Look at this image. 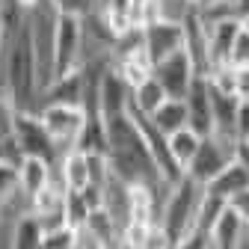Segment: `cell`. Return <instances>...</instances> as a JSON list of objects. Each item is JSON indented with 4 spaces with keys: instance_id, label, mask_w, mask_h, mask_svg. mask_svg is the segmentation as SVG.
Masks as SVG:
<instances>
[{
    "instance_id": "1",
    "label": "cell",
    "mask_w": 249,
    "mask_h": 249,
    "mask_svg": "<svg viewBox=\"0 0 249 249\" xmlns=\"http://www.w3.org/2000/svg\"><path fill=\"white\" fill-rule=\"evenodd\" d=\"M3 89L21 113H39L42 89H39V71H36L33 33H30L27 18L12 33V42L6 48V56H3Z\"/></svg>"
},
{
    "instance_id": "2",
    "label": "cell",
    "mask_w": 249,
    "mask_h": 249,
    "mask_svg": "<svg viewBox=\"0 0 249 249\" xmlns=\"http://www.w3.org/2000/svg\"><path fill=\"white\" fill-rule=\"evenodd\" d=\"M202 199H205V187L199 181H193L190 175H184L181 181H175L166 190V199H163V208H160V226L169 234L172 246L178 240H184L187 234L199 231Z\"/></svg>"
},
{
    "instance_id": "3",
    "label": "cell",
    "mask_w": 249,
    "mask_h": 249,
    "mask_svg": "<svg viewBox=\"0 0 249 249\" xmlns=\"http://www.w3.org/2000/svg\"><path fill=\"white\" fill-rule=\"evenodd\" d=\"M86 48V30L83 18L74 15H56L53 27V80L66 77L83 66V51Z\"/></svg>"
},
{
    "instance_id": "4",
    "label": "cell",
    "mask_w": 249,
    "mask_h": 249,
    "mask_svg": "<svg viewBox=\"0 0 249 249\" xmlns=\"http://www.w3.org/2000/svg\"><path fill=\"white\" fill-rule=\"evenodd\" d=\"M39 119L45 124V131L56 142V148L66 154L77 148L83 131H86V110L83 107H66V104H42Z\"/></svg>"
},
{
    "instance_id": "5",
    "label": "cell",
    "mask_w": 249,
    "mask_h": 249,
    "mask_svg": "<svg viewBox=\"0 0 249 249\" xmlns=\"http://www.w3.org/2000/svg\"><path fill=\"white\" fill-rule=\"evenodd\" d=\"M15 140H18V145H21V151L27 154V158L48 160L51 166H56L59 158H62V151L56 148V142H53L51 134L45 131V124H42L39 113H21V116H18Z\"/></svg>"
},
{
    "instance_id": "6",
    "label": "cell",
    "mask_w": 249,
    "mask_h": 249,
    "mask_svg": "<svg viewBox=\"0 0 249 249\" xmlns=\"http://www.w3.org/2000/svg\"><path fill=\"white\" fill-rule=\"evenodd\" d=\"M142 45L145 53L154 66H160L163 59L181 53L187 48V33H184V24L178 21H154L148 27H142Z\"/></svg>"
},
{
    "instance_id": "7",
    "label": "cell",
    "mask_w": 249,
    "mask_h": 249,
    "mask_svg": "<svg viewBox=\"0 0 249 249\" xmlns=\"http://www.w3.org/2000/svg\"><path fill=\"white\" fill-rule=\"evenodd\" d=\"M234 151H237L234 142H226L220 137H205V142H202V148L196 154L193 166L187 169V175H190L193 181H199L202 187H208L216 175L234 160Z\"/></svg>"
},
{
    "instance_id": "8",
    "label": "cell",
    "mask_w": 249,
    "mask_h": 249,
    "mask_svg": "<svg viewBox=\"0 0 249 249\" xmlns=\"http://www.w3.org/2000/svg\"><path fill=\"white\" fill-rule=\"evenodd\" d=\"M154 77L160 80V86L166 89V95L175 98V101H187V95H190V89L196 83V77H202L193 66V59L187 51L163 59L160 66H154Z\"/></svg>"
},
{
    "instance_id": "9",
    "label": "cell",
    "mask_w": 249,
    "mask_h": 249,
    "mask_svg": "<svg viewBox=\"0 0 249 249\" xmlns=\"http://www.w3.org/2000/svg\"><path fill=\"white\" fill-rule=\"evenodd\" d=\"M208 24V53H211V69H220L231 62L234 42L243 30L240 18H220V21H205Z\"/></svg>"
},
{
    "instance_id": "10",
    "label": "cell",
    "mask_w": 249,
    "mask_h": 249,
    "mask_svg": "<svg viewBox=\"0 0 249 249\" xmlns=\"http://www.w3.org/2000/svg\"><path fill=\"white\" fill-rule=\"evenodd\" d=\"M131 107V86L119 77L116 69H107L101 83H98V113L107 119H116V116H124Z\"/></svg>"
},
{
    "instance_id": "11",
    "label": "cell",
    "mask_w": 249,
    "mask_h": 249,
    "mask_svg": "<svg viewBox=\"0 0 249 249\" xmlns=\"http://www.w3.org/2000/svg\"><path fill=\"white\" fill-rule=\"evenodd\" d=\"M187 116H190V128L199 137H213V107H211L208 77H196L190 95H187Z\"/></svg>"
},
{
    "instance_id": "12",
    "label": "cell",
    "mask_w": 249,
    "mask_h": 249,
    "mask_svg": "<svg viewBox=\"0 0 249 249\" xmlns=\"http://www.w3.org/2000/svg\"><path fill=\"white\" fill-rule=\"evenodd\" d=\"M56 178L62 181V187H66L69 193H83L86 187L92 184V175H89V158L86 151L80 148H71L59 158L56 163Z\"/></svg>"
},
{
    "instance_id": "13",
    "label": "cell",
    "mask_w": 249,
    "mask_h": 249,
    "mask_svg": "<svg viewBox=\"0 0 249 249\" xmlns=\"http://www.w3.org/2000/svg\"><path fill=\"white\" fill-rule=\"evenodd\" d=\"M42 104H66V107H83L86 104V83L83 71H71L66 77L51 80V86L42 92Z\"/></svg>"
},
{
    "instance_id": "14",
    "label": "cell",
    "mask_w": 249,
    "mask_h": 249,
    "mask_svg": "<svg viewBox=\"0 0 249 249\" xmlns=\"http://www.w3.org/2000/svg\"><path fill=\"white\" fill-rule=\"evenodd\" d=\"M246 229L249 226L240 220V216L231 208H226L223 216L216 220V226L211 229V246L213 249H240V243L246 237Z\"/></svg>"
},
{
    "instance_id": "15",
    "label": "cell",
    "mask_w": 249,
    "mask_h": 249,
    "mask_svg": "<svg viewBox=\"0 0 249 249\" xmlns=\"http://www.w3.org/2000/svg\"><path fill=\"white\" fill-rule=\"evenodd\" d=\"M246 187H249V172H246V166L234 158L220 175H216L208 187H205V190L208 193H213V196H220V199H226V202H231L237 193H243L246 190Z\"/></svg>"
},
{
    "instance_id": "16",
    "label": "cell",
    "mask_w": 249,
    "mask_h": 249,
    "mask_svg": "<svg viewBox=\"0 0 249 249\" xmlns=\"http://www.w3.org/2000/svg\"><path fill=\"white\" fill-rule=\"evenodd\" d=\"M53 169L56 166H51L48 160H39V158H27L21 163L18 178H21V193L27 196V202L33 199V196H39L45 187L53 181Z\"/></svg>"
},
{
    "instance_id": "17",
    "label": "cell",
    "mask_w": 249,
    "mask_h": 249,
    "mask_svg": "<svg viewBox=\"0 0 249 249\" xmlns=\"http://www.w3.org/2000/svg\"><path fill=\"white\" fill-rule=\"evenodd\" d=\"M166 142H169V154H172L175 166L187 175V169L193 166V160H196V154H199V148H202L205 137H199L193 128H184V131H178V134L166 137Z\"/></svg>"
},
{
    "instance_id": "18",
    "label": "cell",
    "mask_w": 249,
    "mask_h": 249,
    "mask_svg": "<svg viewBox=\"0 0 249 249\" xmlns=\"http://www.w3.org/2000/svg\"><path fill=\"white\" fill-rule=\"evenodd\" d=\"M166 101H169V95H166V89L160 86V80L158 77H148L145 83H140L137 89H131V107L128 110H137V113H142V116L151 119Z\"/></svg>"
},
{
    "instance_id": "19",
    "label": "cell",
    "mask_w": 249,
    "mask_h": 249,
    "mask_svg": "<svg viewBox=\"0 0 249 249\" xmlns=\"http://www.w3.org/2000/svg\"><path fill=\"white\" fill-rule=\"evenodd\" d=\"M151 124H154V128H158L163 137H172V134H178V131H184V128H190L187 101H175V98H169L158 113L151 116Z\"/></svg>"
},
{
    "instance_id": "20",
    "label": "cell",
    "mask_w": 249,
    "mask_h": 249,
    "mask_svg": "<svg viewBox=\"0 0 249 249\" xmlns=\"http://www.w3.org/2000/svg\"><path fill=\"white\" fill-rule=\"evenodd\" d=\"M45 243V229L36 220L33 211L21 213L12 226V249H42Z\"/></svg>"
},
{
    "instance_id": "21",
    "label": "cell",
    "mask_w": 249,
    "mask_h": 249,
    "mask_svg": "<svg viewBox=\"0 0 249 249\" xmlns=\"http://www.w3.org/2000/svg\"><path fill=\"white\" fill-rule=\"evenodd\" d=\"M18 116H21V110L15 107V101L6 95V92H0V140H9V137H15Z\"/></svg>"
},
{
    "instance_id": "22",
    "label": "cell",
    "mask_w": 249,
    "mask_h": 249,
    "mask_svg": "<svg viewBox=\"0 0 249 249\" xmlns=\"http://www.w3.org/2000/svg\"><path fill=\"white\" fill-rule=\"evenodd\" d=\"M89 205L83 202V196L80 193H69L66 196V220H69V226L71 229H83L86 223H89Z\"/></svg>"
},
{
    "instance_id": "23",
    "label": "cell",
    "mask_w": 249,
    "mask_h": 249,
    "mask_svg": "<svg viewBox=\"0 0 249 249\" xmlns=\"http://www.w3.org/2000/svg\"><path fill=\"white\" fill-rule=\"evenodd\" d=\"M59 15H74V18H89L95 12V0H48Z\"/></svg>"
},
{
    "instance_id": "24",
    "label": "cell",
    "mask_w": 249,
    "mask_h": 249,
    "mask_svg": "<svg viewBox=\"0 0 249 249\" xmlns=\"http://www.w3.org/2000/svg\"><path fill=\"white\" fill-rule=\"evenodd\" d=\"M24 160H27V154L21 151V145H18V140H15V137L0 140V163L21 169V163H24Z\"/></svg>"
},
{
    "instance_id": "25",
    "label": "cell",
    "mask_w": 249,
    "mask_h": 249,
    "mask_svg": "<svg viewBox=\"0 0 249 249\" xmlns=\"http://www.w3.org/2000/svg\"><path fill=\"white\" fill-rule=\"evenodd\" d=\"M229 66L237 69V71L249 69V30H246V24H243L240 36H237V42H234V51H231V62H229Z\"/></svg>"
},
{
    "instance_id": "26",
    "label": "cell",
    "mask_w": 249,
    "mask_h": 249,
    "mask_svg": "<svg viewBox=\"0 0 249 249\" xmlns=\"http://www.w3.org/2000/svg\"><path fill=\"white\" fill-rule=\"evenodd\" d=\"M74 240H77V229H59L45 234L42 249H74Z\"/></svg>"
},
{
    "instance_id": "27",
    "label": "cell",
    "mask_w": 249,
    "mask_h": 249,
    "mask_svg": "<svg viewBox=\"0 0 249 249\" xmlns=\"http://www.w3.org/2000/svg\"><path fill=\"white\" fill-rule=\"evenodd\" d=\"M172 249H213V246H211V234H205V231H193V234H187L184 240H178Z\"/></svg>"
},
{
    "instance_id": "28",
    "label": "cell",
    "mask_w": 249,
    "mask_h": 249,
    "mask_svg": "<svg viewBox=\"0 0 249 249\" xmlns=\"http://www.w3.org/2000/svg\"><path fill=\"white\" fill-rule=\"evenodd\" d=\"M74 249H110L98 234H92L89 229H77V240H74Z\"/></svg>"
},
{
    "instance_id": "29",
    "label": "cell",
    "mask_w": 249,
    "mask_h": 249,
    "mask_svg": "<svg viewBox=\"0 0 249 249\" xmlns=\"http://www.w3.org/2000/svg\"><path fill=\"white\" fill-rule=\"evenodd\" d=\"M229 208H231V211H234V213L240 216V220H243V223L249 226V187H246L243 193H237V196H234V199L229 202Z\"/></svg>"
},
{
    "instance_id": "30",
    "label": "cell",
    "mask_w": 249,
    "mask_h": 249,
    "mask_svg": "<svg viewBox=\"0 0 249 249\" xmlns=\"http://www.w3.org/2000/svg\"><path fill=\"white\" fill-rule=\"evenodd\" d=\"M237 142H249V101H243L237 113Z\"/></svg>"
},
{
    "instance_id": "31",
    "label": "cell",
    "mask_w": 249,
    "mask_h": 249,
    "mask_svg": "<svg viewBox=\"0 0 249 249\" xmlns=\"http://www.w3.org/2000/svg\"><path fill=\"white\" fill-rule=\"evenodd\" d=\"M9 42H12V30H9V24L3 18H0V66H3V56H6Z\"/></svg>"
},
{
    "instance_id": "32",
    "label": "cell",
    "mask_w": 249,
    "mask_h": 249,
    "mask_svg": "<svg viewBox=\"0 0 249 249\" xmlns=\"http://www.w3.org/2000/svg\"><path fill=\"white\" fill-rule=\"evenodd\" d=\"M234 158L246 166V172H249V142H237V151H234Z\"/></svg>"
},
{
    "instance_id": "33",
    "label": "cell",
    "mask_w": 249,
    "mask_h": 249,
    "mask_svg": "<svg viewBox=\"0 0 249 249\" xmlns=\"http://www.w3.org/2000/svg\"><path fill=\"white\" fill-rule=\"evenodd\" d=\"M240 3V0H216V6H223V9H229L231 15H234V6Z\"/></svg>"
},
{
    "instance_id": "34",
    "label": "cell",
    "mask_w": 249,
    "mask_h": 249,
    "mask_svg": "<svg viewBox=\"0 0 249 249\" xmlns=\"http://www.w3.org/2000/svg\"><path fill=\"white\" fill-rule=\"evenodd\" d=\"M243 24H246V30H249V21H243Z\"/></svg>"
},
{
    "instance_id": "35",
    "label": "cell",
    "mask_w": 249,
    "mask_h": 249,
    "mask_svg": "<svg viewBox=\"0 0 249 249\" xmlns=\"http://www.w3.org/2000/svg\"><path fill=\"white\" fill-rule=\"evenodd\" d=\"M246 234H249V231H246Z\"/></svg>"
}]
</instances>
